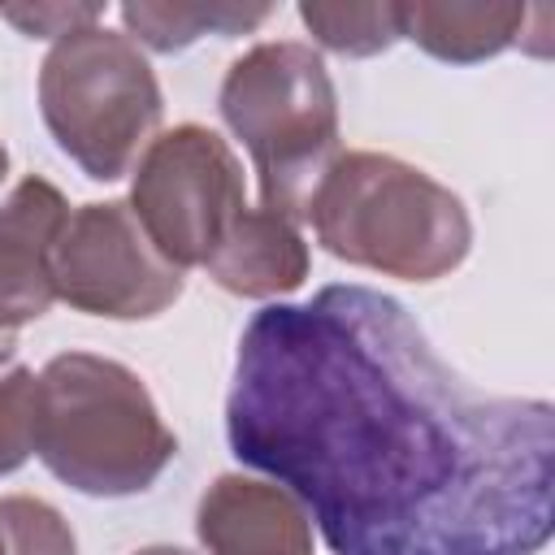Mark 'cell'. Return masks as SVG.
Returning a JSON list of instances; mask_svg holds the SVG:
<instances>
[{
    "label": "cell",
    "mask_w": 555,
    "mask_h": 555,
    "mask_svg": "<svg viewBox=\"0 0 555 555\" xmlns=\"http://www.w3.org/2000/svg\"><path fill=\"white\" fill-rule=\"evenodd\" d=\"M39 113L56 147L91 178L117 182L160 121V82L126 35L82 26L39 65Z\"/></svg>",
    "instance_id": "5"
},
{
    "label": "cell",
    "mask_w": 555,
    "mask_h": 555,
    "mask_svg": "<svg viewBox=\"0 0 555 555\" xmlns=\"http://www.w3.org/2000/svg\"><path fill=\"white\" fill-rule=\"evenodd\" d=\"M273 9L256 4H121V22H126V39L143 43L152 52H182L186 43H195L199 35H243L251 26H260Z\"/></svg>",
    "instance_id": "12"
},
{
    "label": "cell",
    "mask_w": 555,
    "mask_h": 555,
    "mask_svg": "<svg viewBox=\"0 0 555 555\" xmlns=\"http://www.w3.org/2000/svg\"><path fill=\"white\" fill-rule=\"evenodd\" d=\"M217 108L256 160L260 208L304 221L338 156V91L321 52L295 39L247 48L225 69Z\"/></svg>",
    "instance_id": "4"
},
{
    "label": "cell",
    "mask_w": 555,
    "mask_h": 555,
    "mask_svg": "<svg viewBox=\"0 0 555 555\" xmlns=\"http://www.w3.org/2000/svg\"><path fill=\"white\" fill-rule=\"evenodd\" d=\"M13 351H17V334L13 330H0V364H9Z\"/></svg>",
    "instance_id": "17"
},
{
    "label": "cell",
    "mask_w": 555,
    "mask_h": 555,
    "mask_svg": "<svg viewBox=\"0 0 555 555\" xmlns=\"http://www.w3.org/2000/svg\"><path fill=\"white\" fill-rule=\"evenodd\" d=\"M69 221L65 195L30 173L0 204V330L39 321L52 299V247Z\"/></svg>",
    "instance_id": "8"
},
{
    "label": "cell",
    "mask_w": 555,
    "mask_h": 555,
    "mask_svg": "<svg viewBox=\"0 0 555 555\" xmlns=\"http://www.w3.org/2000/svg\"><path fill=\"white\" fill-rule=\"evenodd\" d=\"M299 17H304V26L312 30V39L321 48L343 52V56H377L395 39H403L399 4H325V0H304Z\"/></svg>",
    "instance_id": "13"
},
{
    "label": "cell",
    "mask_w": 555,
    "mask_h": 555,
    "mask_svg": "<svg viewBox=\"0 0 555 555\" xmlns=\"http://www.w3.org/2000/svg\"><path fill=\"white\" fill-rule=\"evenodd\" d=\"M225 434L334 555H538L555 529L551 403L477 390L369 286L251 317Z\"/></svg>",
    "instance_id": "1"
},
{
    "label": "cell",
    "mask_w": 555,
    "mask_h": 555,
    "mask_svg": "<svg viewBox=\"0 0 555 555\" xmlns=\"http://www.w3.org/2000/svg\"><path fill=\"white\" fill-rule=\"evenodd\" d=\"M195 533L208 555H312V516L273 481L221 473L199 507Z\"/></svg>",
    "instance_id": "9"
},
{
    "label": "cell",
    "mask_w": 555,
    "mask_h": 555,
    "mask_svg": "<svg viewBox=\"0 0 555 555\" xmlns=\"http://www.w3.org/2000/svg\"><path fill=\"white\" fill-rule=\"evenodd\" d=\"M52 286L87 317L147 321L182 295L186 278L152 247L126 199H95L69 212L52 247Z\"/></svg>",
    "instance_id": "7"
},
{
    "label": "cell",
    "mask_w": 555,
    "mask_h": 555,
    "mask_svg": "<svg viewBox=\"0 0 555 555\" xmlns=\"http://www.w3.org/2000/svg\"><path fill=\"white\" fill-rule=\"evenodd\" d=\"M208 278L243 299H278L304 286L312 256L295 221L269 208H243L204 260Z\"/></svg>",
    "instance_id": "10"
},
{
    "label": "cell",
    "mask_w": 555,
    "mask_h": 555,
    "mask_svg": "<svg viewBox=\"0 0 555 555\" xmlns=\"http://www.w3.org/2000/svg\"><path fill=\"white\" fill-rule=\"evenodd\" d=\"M0 555H78L65 516L30 494L0 499Z\"/></svg>",
    "instance_id": "14"
},
{
    "label": "cell",
    "mask_w": 555,
    "mask_h": 555,
    "mask_svg": "<svg viewBox=\"0 0 555 555\" xmlns=\"http://www.w3.org/2000/svg\"><path fill=\"white\" fill-rule=\"evenodd\" d=\"M134 555H191V551H182V546H143Z\"/></svg>",
    "instance_id": "18"
},
{
    "label": "cell",
    "mask_w": 555,
    "mask_h": 555,
    "mask_svg": "<svg viewBox=\"0 0 555 555\" xmlns=\"http://www.w3.org/2000/svg\"><path fill=\"white\" fill-rule=\"evenodd\" d=\"M4 173H9V147L0 143V182H4Z\"/></svg>",
    "instance_id": "19"
},
{
    "label": "cell",
    "mask_w": 555,
    "mask_h": 555,
    "mask_svg": "<svg viewBox=\"0 0 555 555\" xmlns=\"http://www.w3.org/2000/svg\"><path fill=\"white\" fill-rule=\"evenodd\" d=\"M243 208V165L217 130L182 121L143 147L130 212L173 269L204 264Z\"/></svg>",
    "instance_id": "6"
},
{
    "label": "cell",
    "mask_w": 555,
    "mask_h": 555,
    "mask_svg": "<svg viewBox=\"0 0 555 555\" xmlns=\"http://www.w3.org/2000/svg\"><path fill=\"white\" fill-rule=\"evenodd\" d=\"M0 17L13 22V26H22L26 35H43V39L52 35V39H61L69 30L95 26L104 17V9L100 4H35V9L9 4V9H0Z\"/></svg>",
    "instance_id": "16"
},
{
    "label": "cell",
    "mask_w": 555,
    "mask_h": 555,
    "mask_svg": "<svg viewBox=\"0 0 555 555\" xmlns=\"http://www.w3.org/2000/svg\"><path fill=\"white\" fill-rule=\"evenodd\" d=\"M529 9L525 4H399V30L421 52L451 61V65H477L512 48L525 30Z\"/></svg>",
    "instance_id": "11"
},
{
    "label": "cell",
    "mask_w": 555,
    "mask_h": 555,
    "mask_svg": "<svg viewBox=\"0 0 555 555\" xmlns=\"http://www.w3.org/2000/svg\"><path fill=\"white\" fill-rule=\"evenodd\" d=\"M308 221L330 256L403 282H438L473 247L464 199L386 152H338L312 191Z\"/></svg>",
    "instance_id": "2"
},
{
    "label": "cell",
    "mask_w": 555,
    "mask_h": 555,
    "mask_svg": "<svg viewBox=\"0 0 555 555\" xmlns=\"http://www.w3.org/2000/svg\"><path fill=\"white\" fill-rule=\"evenodd\" d=\"M39 429V373L9 369L0 377V477L17 473L35 455Z\"/></svg>",
    "instance_id": "15"
},
{
    "label": "cell",
    "mask_w": 555,
    "mask_h": 555,
    "mask_svg": "<svg viewBox=\"0 0 555 555\" xmlns=\"http://www.w3.org/2000/svg\"><path fill=\"white\" fill-rule=\"evenodd\" d=\"M35 455L91 499L143 494L178 455L143 377L108 356L61 351L39 373Z\"/></svg>",
    "instance_id": "3"
}]
</instances>
